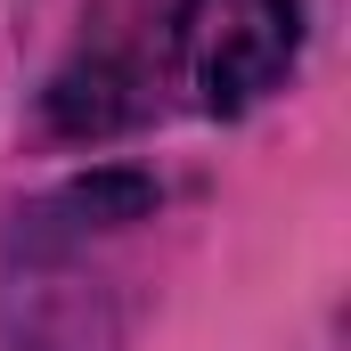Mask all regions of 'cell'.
Returning a JSON list of instances; mask_svg holds the SVG:
<instances>
[{
    "label": "cell",
    "mask_w": 351,
    "mask_h": 351,
    "mask_svg": "<svg viewBox=\"0 0 351 351\" xmlns=\"http://www.w3.org/2000/svg\"><path fill=\"white\" fill-rule=\"evenodd\" d=\"M147 106V82L123 49H82L58 82H49V123L74 131V139H98V131H123L131 114Z\"/></svg>",
    "instance_id": "cell-2"
},
{
    "label": "cell",
    "mask_w": 351,
    "mask_h": 351,
    "mask_svg": "<svg viewBox=\"0 0 351 351\" xmlns=\"http://www.w3.org/2000/svg\"><path fill=\"white\" fill-rule=\"evenodd\" d=\"M172 49L204 114H245L302 58V0H180Z\"/></svg>",
    "instance_id": "cell-1"
}]
</instances>
